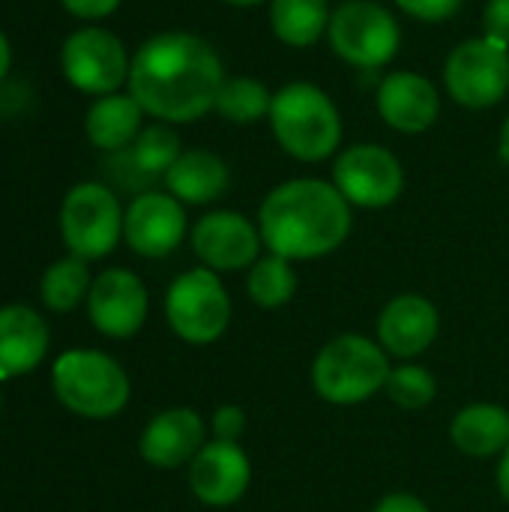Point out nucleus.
<instances>
[{"mask_svg":"<svg viewBox=\"0 0 509 512\" xmlns=\"http://www.w3.org/2000/svg\"><path fill=\"white\" fill-rule=\"evenodd\" d=\"M225 78V63L210 39L189 30H162L135 48L126 90L147 117L186 126L213 114Z\"/></svg>","mask_w":509,"mask_h":512,"instance_id":"f257e3e1","label":"nucleus"},{"mask_svg":"<svg viewBox=\"0 0 509 512\" xmlns=\"http://www.w3.org/2000/svg\"><path fill=\"white\" fill-rule=\"evenodd\" d=\"M264 249L288 261H318L345 246L354 228V207L333 180L291 177L273 186L258 207Z\"/></svg>","mask_w":509,"mask_h":512,"instance_id":"f03ea898","label":"nucleus"},{"mask_svg":"<svg viewBox=\"0 0 509 512\" xmlns=\"http://www.w3.org/2000/svg\"><path fill=\"white\" fill-rule=\"evenodd\" d=\"M267 126L279 150L306 165L336 159L345 138L336 99L315 81H288L273 90Z\"/></svg>","mask_w":509,"mask_h":512,"instance_id":"7ed1b4c3","label":"nucleus"},{"mask_svg":"<svg viewBox=\"0 0 509 512\" xmlns=\"http://www.w3.org/2000/svg\"><path fill=\"white\" fill-rule=\"evenodd\" d=\"M390 372V354L378 339L342 333L318 351L312 363V387L324 402L348 408L384 393Z\"/></svg>","mask_w":509,"mask_h":512,"instance_id":"20e7f679","label":"nucleus"},{"mask_svg":"<svg viewBox=\"0 0 509 512\" xmlns=\"http://www.w3.org/2000/svg\"><path fill=\"white\" fill-rule=\"evenodd\" d=\"M51 390L66 411L87 420L117 417L132 393L126 369L114 357L87 348L66 351L54 360Z\"/></svg>","mask_w":509,"mask_h":512,"instance_id":"39448f33","label":"nucleus"},{"mask_svg":"<svg viewBox=\"0 0 509 512\" xmlns=\"http://www.w3.org/2000/svg\"><path fill=\"white\" fill-rule=\"evenodd\" d=\"M333 57L354 69H384L402 48V24L381 0H342L324 36Z\"/></svg>","mask_w":509,"mask_h":512,"instance_id":"423d86ee","label":"nucleus"},{"mask_svg":"<svg viewBox=\"0 0 509 512\" xmlns=\"http://www.w3.org/2000/svg\"><path fill=\"white\" fill-rule=\"evenodd\" d=\"M441 84L444 93L468 111L501 105L509 93V48L483 33L462 39L444 57Z\"/></svg>","mask_w":509,"mask_h":512,"instance_id":"0eeeda50","label":"nucleus"},{"mask_svg":"<svg viewBox=\"0 0 509 512\" xmlns=\"http://www.w3.org/2000/svg\"><path fill=\"white\" fill-rule=\"evenodd\" d=\"M123 207L111 186L99 180L75 183L60 204V237L69 255L99 261L123 240Z\"/></svg>","mask_w":509,"mask_h":512,"instance_id":"6e6552de","label":"nucleus"},{"mask_svg":"<svg viewBox=\"0 0 509 512\" xmlns=\"http://www.w3.org/2000/svg\"><path fill=\"white\" fill-rule=\"evenodd\" d=\"M129 69L132 54L123 39L102 24H84L63 39L60 72L72 90L90 99L120 93L129 84Z\"/></svg>","mask_w":509,"mask_h":512,"instance_id":"1a4fd4ad","label":"nucleus"},{"mask_svg":"<svg viewBox=\"0 0 509 512\" xmlns=\"http://www.w3.org/2000/svg\"><path fill=\"white\" fill-rule=\"evenodd\" d=\"M168 327L189 345H213L231 324V297L219 273L192 267L165 291Z\"/></svg>","mask_w":509,"mask_h":512,"instance_id":"9d476101","label":"nucleus"},{"mask_svg":"<svg viewBox=\"0 0 509 512\" xmlns=\"http://www.w3.org/2000/svg\"><path fill=\"white\" fill-rule=\"evenodd\" d=\"M330 180L351 207L384 210L393 207L405 192V165L390 147L360 141L336 153Z\"/></svg>","mask_w":509,"mask_h":512,"instance_id":"9b49d317","label":"nucleus"},{"mask_svg":"<svg viewBox=\"0 0 509 512\" xmlns=\"http://www.w3.org/2000/svg\"><path fill=\"white\" fill-rule=\"evenodd\" d=\"M192 252L198 255L201 267L213 273H237L249 270L264 249L258 222L237 210H210L204 213L189 234Z\"/></svg>","mask_w":509,"mask_h":512,"instance_id":"f8f14e48","label":"nucleus"},{"mask_svg":"<svg viewBox=\"0 0 509 512\" xmlns=\"http://www.w3.org/2000/svg\"><path fill=\"white\" fill-rule=\"evenodd\" d=\"M381 123L399 135H423L441 120V87L417 69H393L375 87Z\"/></svg>","mask_w":509,"mask_h":512,"instance_id":"ddd939ff","label":"nucleus"},{"mask_svg":"<svg viewBox=\"0 0 509 512\" xmlns=\"http://www.w3.org/2000/svg\"><path fill=\"white\" fill-rule=\"evenodd\" d=\"M186 207L171 192L144 189L123 213V240L141 258H168L186 237Z\"/></svg>","mask_w":509,"mask_h":512,"instance_id":"4468645a","label":"nucleus"},{"mask_svg":"<svg viewBox=\"0 0 509 512\" xmlns=\"http://www.w3.org/2000/svg\"><path fill=\"white\" fill-rule=\"evenodd\" d=\"M150 297L147 285L138 273L126 267L102 270L87 294V315L90 324L108 339H129L147 321Z\"/></svg>","mask_w":509,"mask_h":512,"instance_id":"2eb2a0df","label":"nucleus"},{"mask_svg":"<svg viewBox=\"0 0 509 512\" xmlns=\"http://www.w3.org/2000/svg\"><path fill=\"white\" fill-rule=\"evenodd\" d=\"M252 483V462L240 444L207 441L189 462V489L207 507L237 504Z\"/></svg>","mask_w":509,"mask_h":512,"instance_id":"dca6fc26","label":"nucleus"},{"mask_svg":"<svg viewBox=\"0 0 509 512\" xmlns=\"http://www.w3.org/2000/svg\"><path fill=\"white\" fill-rule=\"evenodd\" d=\"M441 330L435 303L423 294H399L378 315V345L399 360L426 354Z\"/></svg>","mask_w":509,"mask_h":512,"instance_id":"f3484780","label":"nucleus"},{"mask_svg":"<svg viewBox=\"0 0 509 512\" xmlns=\"http://www.w3.org/2000/svg\"><path fill=\"white\" fill-rule=\"evenodd\" d=\"M207 444V426L192 408H168L159 411L138 438V453L147 465L174 471L189 465L198 450Z\"/></svg>","mask_w":509,"mask_h":512,"instance_id":"a211bd4d","label":"nucleus"},{"mask_svg":"<svg viewBox=\"0 0 509 512\" xmlns=\"http://www.w3.org/2000/svg\"><path fill=\"white\" fill-rule=\"evenodd\" d=\"M162 180L165 192H171L183 207H207L231 189V168L219 153L192 147L180 153Z\"/></svg>","mask_w":509,"mask_h":512,"instance_id":"6ab92c4d","label":"nucleus"},{"mask_svg":"<svg viewBox=\"0 0 509 512\" xmlns=\"http://www.w3.org/2000/svg\"><path fill=\"white\" fill-rule=\"evenodd\" d=\"M48 354V327L30 306L0 309V381L30 375Z\"/></svg>","mask_w":509,"mask_h":512,"instance_id":"aec40b11","label":"nucleus"},{"mask_svg":"<svg viewBox=\"0 0 509 512\" xmlns=\"http://www.w3.org/2000/svg\"><path fill=\"white\" fill-rule=\"evenodd\" d=\"M144 117H147L144 108L135 102L129 90L108 93L93 99V105L87 108L84 135L102 153H123L135 144L138 132L147 126Z\"/></svg>","mask_w":509,"mask_h":512,"instance_id":"412c9836","label":"nucleus"},{"mask_svg":"<svg viewBox=\"0 0 509 512\" xmlns=\"http://www.w3.org/2000/svg\"><path fill=\"white\" fill-rule=\"evenodd\" d=\"M450 441L471 459L504 456L509 447V411L492 402L462 408L450 423Z\"/></svg>","mask_w":509,"mask_h":512,"instance_id":"4be33fe9","label":"nucleus"},{"mask_svg":"<svg viewBox=\"0 0 509 512\" xmlns=\"http://www.w3.org/2000/svg\"><path fill=\"white\" fill-rule=\"evenodd\" d=\"M330 15H333L330 0H270L267 3L270 33L294 51H306L318 45L327 36Z\"/></svg>","mask_w":509,"mask_h":512,"instance_id":"5701e85b","label":"nucleus"},{"mask_svg":"<svg viewBox=\"0 0 509 512\" xmlns=\"http://www.w3.org/2000/svg\"><path fill=\"white\" fill-rule=\"evenodd\" d=\"M273 90L252 75H228L219 96H216V114L231 126H255L270 117Z\"/></svg>","mask_w":509,"mask_h":512,"instance_id":"b1692460","label":"nucleus"},{"mask_svg":"<svg viewBox=\"0 0 509 512\" xmlns=\"http://www.w3.org/2000/svg\"><path fill=\"white\" fill-rule=\"evenodd\" d=\"M87 264L90 261L78 258V255H66L42 273L39 297L51 312H72L75 306H81L87 300L90 285H93Z\"/></svg>","mask_w":509,"mask_h":512,"instance_id":"393cba45","label":"nucleus"},{"mask_svg":"<svg viewBox=\"0 0 509 512\" xmlns=\"http://www.w3.org/2000/svg\"><path fill=\"white\" fill-rule=\"evenodd\" d=\"M246 291L249 300L261 309H282L294 300L297 294V273H294V261L282 258V255H261L246 276Z\"/></svg>","mask_w":509,"mask_h":512,"instance_id":"a878e982","label":"nucleus"},{"mask_svg":"<svg viewBox=\"0 0 509 512\" xmlns=\"http://www.w3.org/2000/svg\"><path fill=\"white\" fill-rule=\"evenodd\" d=\"M180 153H183V141L177 135V126L159 120L147 123L138 132L135 144L129 147V156L144 177H165V171L180 159Z\"/></svg>","mask_w":509,"mask_h":512,"instance_id":"bb28decb","label":"nucleus"},{"mask_svg":"<svg viewBox=\"0 0 509 512\" xmlns=\"http://www.w3.org/2000/svg\"><path fill=\"white\" fill-rule=\"evenodd\" d=\"M384 390H387V396H390L393 405H399L405 411H423L426 405L435 402L438 381H435V375L426 366L402 363V366H393Z\"/></svg>","mask_w":509,"mask_h":512,"instance_id":"cd10ccee","label":"nucleus"},{"mask_svg":"<svg viewBox=\"0 0 509 512\" xmlns=\"http://www.w3.org/2000/svg\"><path fill=\"white\" fill-rule=\"evenodd\" d=\"M396 9L420 24H447L459 15L465 0H393Z\"/></svg>","mask_w":509,"mask_h":512,"instance_id":"c85d7f7f","label":"nucleus"},{"mask_svg":"<svg viewBox=\"0 0 509 512\" xmlns=\"http://www.w3.org/2000/svg\"><path fill=\"white\" fill-rule=\"evenodd\" d=\"M210 429H213V438H216V441H231V444H237L240 435L246 432V411H243L240 405H219V408L213 411Z\"/></svg>","mask_w":509,"mask_h":512,"instance_id":"c756f323","label":"nucleus"},{"mask_svg":"<svg viewBox=\"0 0 509 512\" xmlns=\"http://www.w3.org/2000/svg\"><path fill=\"white\" fill-rule=\"evenodd\" d=\"M480 33L509 48V0H486Z\"/></svg>","mask_w":509,"mask_h":512,"instance_id":"7c9ffc66","label":"nucleus"},{"mask_svg":"<svg viewBox=\"0 0 509 512\" xmlns=\"http://www.w3.org/2000/svg\"><path fill=\"white\" fill-rule=\"evenodd\" d=\"M60 6H63L72 18L93 24V21L111 18V15L123 6V0H60Z\"/></svg>","mask_w":509,"mask_h":512,"instance_id":"2f4dec72","label":"nucleus"},{"mask_svg":"<svg viewBox=\"0 0 509 512\" xmlns=\"http://www.w3.org/2000/svg\"><path fill=\"white\" fill-rule=\"evenodd\" d=\"M375 512H432L417 495H408V492H390L378 501Z\"/></svg>","mask_w":509,"mask_h":512,"instance_id":"473e14b6","label":"nucleus"},{"mask_svg":"<svg viewBox=\"0 0 509 512\" xmlns=\"http://www.w3.org/2000/svg\"><path fill=\"white\" fill-rule=\"evenodd\" d=\"M9 72H12V42H9V36L0 30V84H6Z\"/></svg>","mask_w":509,"mask_h":512,"instance_id":"72a5a7b5","label":"nucleus"},{"mask_svg":"<svg viewBox=\"0 0 509 512\" xmlns=\"http://www.w3.org/2000/svg\"><path fill=\"white\" fill-rule=\"evenodd\" d=\"M498 492L509 504V447L507 453L501 456V462H498Z\"/></svg>","mask_w":509,"mask_h":512,"instance_id":"f704fd0d","label":"nucleus"},{"mask_svg":"<svg viewBox=\"0 0 509 512\" xmlns=\"http://www.w3.org/2000/svg\"><path fill=\"white\" fill-rule=\"evenodd\" d=\"M498 159L509 165V114L504 117L501 129H498Z\"/></svg>","mask_w":509,"mask_h":512,"instance_id":"c9c22d12","label":"nucleus"},{"mask_svg":"<svg viewBox=\"0 0 509 512\" xmlns=\"http://www.w3.org/2000/svg\"><path fill=\"white\" fill-rule=\"evenodd\" d=\"M225 6H234V9H255V6H267L270 0H219Z\"/></svg>","mask_w":509,"mask_h":512,"instance_id":"e433bc0d","label":"nucleus"}]
</instances>
